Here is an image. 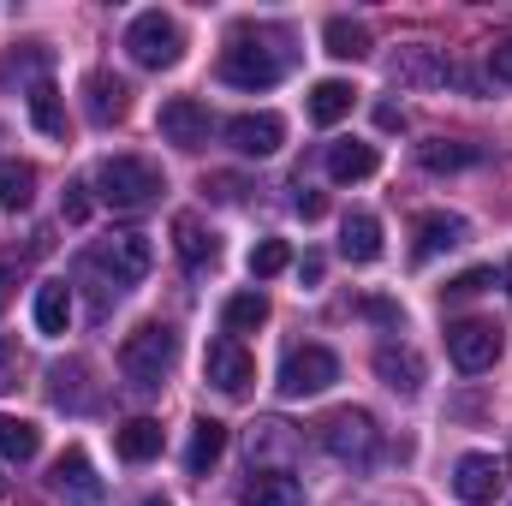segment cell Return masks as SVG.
I'll return each instance as SVG.
<instances>
[{
    "label": "cell",
    "instance_id": "cell-1",
    "mask_svg": "<svg viewBox=\"0 0 512 506\" xmlns=\"http://www.w3.org/2000/svg\"><path fill=\"white\" fill-rule=\"evenodd\" d=\"M173 364H179V334L161 328V322H143L137 334H126V346H120V376L131 387H143V393H155L161 381L173 376Z\"/></svg>",
    "mask_w": 512,
    "mask_h": 506
},
{
    "label": "cell",
    "instance_id": "cell-2",
    "mask_svg": "<svg viewBox=\"0 0 512 506\" xmlns=\"http://www.w3.org/2000/svg\"><path fill=\"white\" fill-rule=\"evenodd\" d=\"M96 191H102V203H114V209H149V203L167 191V179H161V167L143 161V155H108V161L96 167Z\"/></svg>",
    "mask_w": 512,
    "mask_h": 506
},
{
    "label": "cell",
    "instance_id": "cell-3",
    "mask_svg": "<svg viewBox=\"0 0 512 506\" xmlns=\"http://www.w3.org/2000/svg\"><path fill=\"white\" fill-rule=\"evenodd\" d=\"M280 72H286V60L251 36V30H239L227 48H221V78L233 84V90H268V84H280Z\"/></svg>",
    "mask_w": 512,
    "mask_h": 506
},
{
    "label": "cell",
    "instance_id": "cell-4",
    "mask_svg": "<svg viewBox=\"0 0 512 506\" xmlns=\"http://www.w3.org/2000/svg\"><path fill=\"white\" fill-rule=\"evenodd\" d=\"M126 54L137 66H149V72H161V66H179V54H185V36H179V24L167 18V12H137L126 30Z\"/></svg>",
    "mask_w": 512,
    "mask_h": 506
},
{
    "label": "cell",
    "instance_id": "cell-5",
    "mask_svg": "<svg viewBox=\"0 0 512 506\" xmlns=\"http://www.w3.org/2000/svg\"><path fill=\"white\" fill-rule=\"evenodd\" d=\"M316 441L340 459V465H370V453H376V417L370 411H358V405H346V411H334V417H322V429H316Z\"/></svg>",
    "mask_w": 512,
    "mask_h": 506
},
{
    "label": "cell",
    "instance_id": "cell-6",
    "mask_svg": "<svg viewBox=\"0 0 512 506\" xmlns=\"http://www.w3.org/2000/svg\"><path fill=\"white\" fill-rule=\"evenodd\" d=\"M501 328L495 322H483V316H465V322H447V358L465 370V376H483V370H495V358H501Z\"/></svg>",
    "mask_w": 512,
    "mask_h": 506
},
{
    "label": "cell",
    "instance_id": "cell-7",
    "mask_svg": "<svg viewBox=\"0 0 512 506\" xmlns=\"http://www.w3.org/2000/svg\"><path fill=\"white\" fill-rule=\"evenodd\" d=\"M340 381V358L328 346H298L286 364H280V393L286 399H310V393H328Z\"/></svg>",
    "mask_w": 512,
    "mask_h": 506
},
{
    "label": "cell",
    "instance_id": "cell-8",
    "mask_svg": "<svg viewBox=\"0 0 512 506\" xmlns=\"http://www.w3.org/2000/svg\"><path fill=\"white\" fill-rule=\"evenodd\" d=\"M149 262H155V251H149L143 233H114V239H102V245L90 251V268H102V274L114 280V292H120V286H137V280L149 274Z\"/></svg>",
    "mask_w": 512,
    "mask_h": 506
},
{
    "label": "cell",
    "instance_id": "cell-9",
    "mask_svg": "<svg viewBox=\"0 0 512 506\" xmlns=\"http://www.w3.org/2000/svg\"><path fill=\"white\" fill-rule=\"evenodd\" d=\"M387 78H393L399 90H435V84H447V78H453V66H447V54H441V48H429V42H405V48H393Z\"/></svg>",
    "mask_w": 512,
    "mask_h": 506
},
{
    "label": "cell",
    "instance_id": "cell-10",
    "mask_svg": "<svg viewBox=\"0 0 512 506\" xmlns=\"http://www.w3.org/2000/svg\"><path fill=\"white\" fill-rule=\"evenodd\" d=\"M501 489H507V459H495V453H465V459L453 465V495H459V501L489 506Z\"/></svg>",
    "mask_w": 512,
    "mask_h": 506
},
{
    "label": "cell",
    "instance_id": "cell-11",
    "mask_svg": "<svg viewBox=\"0 0 512 506\" xmlns=\"http://www.w3.org/2000/svg\"><path fill=\"white\" fill-rule=\"evenodd\" d=\"M203 376L215 381L221 393L239 399V393L256 381V358L239 346V340H209V352H203Z\"/></svg>",
    "mask_w": 512,
    "mask_h": 506
},
{
    "label": "cell",
    "instance_id": "cell-12",
    "mask_svg": "<svg viewBox=\"0 0 512 506\" xmlns=\"http://www.w3.org/2000/svg\"><path fill=\"white\" fill-rule=\"evenodd\" d=\"M54 495L66 506H102L108 501V489H102V477H96V465L72 447V453H60L54 459Z\"/></svg>",
    "mask_w": 512,
    "mask_h": 506
},
{
    "label": "cell",
    "instance_id": "cell-13",
    "mask_svg": "<svg viewBox=\"0 0 512 506\" xmlns=\"http://www.w3.org/2000/svg\"><path fill=\"white\" fill-rule=\"evenodd\" d=\"M245 447H251V471H286V459L298 453V429L280 417H262V423H251Z\"/></svg>",
    "mask_w": 512,
    "mask_h": 506
},
{
    "label": "cell",
    "instance_id": "cell-14",
    "mask_svg": "<svg viewBox=\"0 0 512 506\" xmlns=\"http://www.w3.org/2000/svg\"><path fill=\"white\" fill-rule=\"evenodd\" d=\"M161 137L167 143H179V149H203L209 143V131H215V120H209V108L203 102H191V96H173L167 108H161Z\"/></svg>",
    "mask_w": 512,
    "mask_h": 506
},
{
    "label": "cell",
    "instance_id": "cell-15",
    "mask_svg": "<svg viewBox=\"0 0 512 506\" xmlns=\"http://www.w3.org/2000/svg\"><path fill=\"white\" fill-rule=\"evenodd\" d=\"M126 108H131L126 78H114V72H90L84 78V114H90V126H120Z\"/></svg>",
    "mask_w": 512,
    "mask_h": 506
},
{
    "label": "cell",
    "instance_id": "cell-16",
    "mask_svg": "<svg viewBox=\"0 0 512 506\" xmlns=\"http://www.w3.org/2000/svg\"><path fill=\"white\" fill-rule=\"evenodd\" d=\"M227 143L239 149V155H274L280 143H286V120L280 114H239V120H227Z\"/></svg>",
    "mask_w": 512,
    "mask_h": 506
},
{
    "label": "cell",
    "instance_id": "cell-17",
    "mask_svg": "<svg viewBox=\"0 0 512 506\" xmlns=\"http://www.w3.org/2000/svg\"><path fill=\"white\" fill-rule=\"evenodd\" d=\"M239 501L245 506H304V483L292 471H251Z\"/></svg>",
    "mask_w": 512,
    "mask_h": 506
},
{
    "label": "cell",
    "instance_id": "cell-18",
    "mask_svg": "<svg viewBox=\"0 0 512 506\" xmlns=\"http://www.w3.org/2000/svg\"><path fill=\"white\" fill-rule=\"evenodd\" d=\"M84 381H90V364H84V358H66V364L48 370V399H54L60 411H90L96 393H90Z\"/></svg>",
    "mask_w": 512,
    "mask_h": 506
},
{
    "label": "cell",
    "instance_id": "cell-19",
    "mask_svg": "<svg viewBox=\"0 0 512 506\" xmlns=\"http://www.w3.org/2000/svg\"><path fill=\"white\" fill-rule=\"evenodd\" d=\"M376 167H382L376 143L346 137V143H334V149H328V179H334V185H358V179H370Z\"/></svg>",
    "mask_w": 512,
    "mask_h": 506
},
{
    "label": "cell",
    "instance_id": "cell-20",
    "mask_svg": "<svg viewBox=\"0 0 512 506\" xmlns=\"http://www.w3.org/2000/svg\"><path fill=\"white\" fill-rule=\"evenodd\" d=\"M221 453H227V423L197 417V423H191V447H185V471H191V477H203V471H215V465H221Z\"/></svg>",
    "mask_w": 512,
    "mask_h": 506
},
{
    "label": "cell",
    "instance_id": "cell-21",
    "mask_svg": "<svg viewBox=\"0 0 512 506\" xmlns=\"http://www.w3.org/2000/svg\"><path fill=\"white\" fill-rule=\"evenodd\" d=\"M340 256H346V262H376V256H382V221H376L370 209L346 215V227H340Z\"/></svg>",
    "mask_w": 512,
    "mask_h": 506
},
{
    "label": "cell",
    "instance_id": "cell-22",
    "mask_svg": "<svg viewBox=\"0 0 512 506\" xmlns=\"http://www.w3.org/2000/svg\"><path fill=\"white\" fill-rule=\"evenodd\" d=\"M465 215H423L417 221V262H429V256L453 251V245H465Z\"/></svg>",
    "mask_w": 512,
    "mask_h": 506
},
{
    "label": "cell",
    "instance_id": "cell-23",
    "mask_svg": "<svg viewBox=\"0 0 512 506\" xmlns=\"http://www.w3.org/2000/svg\"><path fill=\"white\" fill-rule=\"evenodd\" d=\"M352 102H358V90H352L346 78H322V84H310V120H316V126H340V120L352 114Z\"/></svg>",
    "mask_w": 512,
    "mask_h": 506
},
{
    "label": "cell",
    "instance_id": "cell-24",
    "mask_svg": "<svg viewBox=\"0 0 512 506\" xmlns=\"http://www.w3.org/2000/svg\"><path fill=\"white\" fill-rule=\"evenodd\" d=\"M417 161H423L429 173H459V167H477V161H483V143H459V137H429V143L417 149Z\"/></svg>",
    "mask_w": 512,
    "mask_h": 506
},
{
    "label": "cell",
    "instance_id": "cell-25",
    "mask_svg": "<svg viewBox=\"0 0 512 506\" xmlns=\"http://www.w3.org/2000/svg\"><path fill=\"white\" fill-rule=\"evenodd\" d=\"M376 376L393 387V393H417L423 387V358L411 346H382L376 352Z\"/></svg>",
    "mask_w": 512,
    "mask_h": 506
},
{
    "label": "cell",
    "instance_id": "cell-26",
    "mask_svg": "<svg viewBox=\"0 0 512 506\" xmlns=\"http://www.w3.org/2000/svg\"><path fill=\"white\" fill-rule=\"evenodd\" d=\"M173 251L185 256V268H203V262L221 256V239H215L197 215H179V221H173Z\"/></svg>",
    "mask_w": 512,
    "mask_h": 506
},
{
    "label": "cell",
    "instance_id": "cell-27",
    "mask_svg": "<svg viewBox=\"0 0 512 506\" xmlns=\"http://www.w3.org/2000/svg\"><path fill=\"white\" fill-rule=\"evenodd\" d=\"M66 322H72V286L66 280L36 286V328L42 334H66Z\"/></svg>",
    "mask_w": 512,
    "mask_h": 506
},
{
    "label": "cell",
    "instance_id": "cell-28",
    "mask_svg": "<svg viewBox=\"0 0 512 506\" xmlns=\"http://www.w3.org/2000/svg\"><path fill=\"white\" fill-rule=\"evenodd\" d=\"M36 453H42V429H36V423H24V417H6V411H0V459L30 465Z\"/></svg>",
    "mask_w": 512,
    "mask_h": 506
},
{
    "label": "cell",
    "instance_id": "cell-29",
    "mask_svg": "<svg viewBox=\"0 0 512 506\" xmlns=\"http://www.w3.org/2000/svg\"><path fill=\"white\" fill-rule=\"evenodd\" d=\"M262 322H268V298H262V292H233V298H227V310H221V328H227V340L256 334Z\"/></svg>",
    "mask_w": 512,
    "mask_h": 506
},
{
    "label": "cell",
    "instance_id": "cell-30",
    "mask_svg": "<svg viewBox=\"0 0 512 506\" xmlns=\"http://www.w3.org/2000/svg\"><path fill=\"white\" fill-rule=\"evenodd\" d=\"M114 447H120V459H131V465L155 459V453H161V423H155V417H131L126 429L114 435Z\"/></svg>",
    "mask_w": 512,
    "mask_h": 506
},
{
    "label": "cell",
    "instance_id": "cell-31",
    "mask_svg": "<svg viewBox=\"0 0 512 506\" xmlns=\"http://www.w3.org/2000/svg\"><path fill=\"white\" fill-rule=\"evenodd\" d=\"M322 42H328L334 60H364V54H370V30H364L358 18H328Z\"/></svg>",
    "mask_w": 512,
    "mask_h": 506
},
{
    "label": "cell",
    "instance_id": "cell-32",
    "mask_svg": "<svg viewBox=\"0 0 512 506\" xmlns=\"http://www.w3.org/2000/svg\"><path fill=\"white\" fill-rule=\"evenodd\" d=\"M30 120L42 137H66V108H60V90L42 78V84H30Z\"/></svg>",
    "mask_w": 512,
    "mask_h": 506
},
{
    "label": "cell",
    "instance_id": "cell-33",
    "mask_svg": "<svg viewBox=\"0 0 512 506\" xmlns=\"http://www.w3.org/2000/svg\"><path fill=\"white\" fill-rule=\"evenodd\" d=\"M30 197H36V167L0 161V209H30Z\"/></svg>",
    "mask_w": 512,
    "mask_h": 506
},
{
    "label": "cell",
    "instance_id": "cell-34",
    "mask_svg": "<svg viewBox=\"0 0 512 506\" xmlns=\"http://www.w3.org/2000/svg\"><path fill=\"white\" fill-rule=\"evenodd\" d=\"M286 262H292V245H286V239H262V245L251 251V274L268 280V274H280Z\"/></svg>",
    "mask_w": 512,
    "mask_h": 506
},
{
    "label": "cell",
    "instance_id": "cell-35",
    "mask_svg": "<svg viewBox=\"0 0 512 506\" xmlns=\"http://www.w3.org/2000/svg\"><path fill=\"white\" fill-rule=\"evenodd\" d=\"M483 286H495V268H465L459 280H447V286H441V298H447V304H465V298H477Z\"/></svg>",
    "mask_w": 512,
    "mask_h": 506
},
{
    "label": "cell",
    "instance_id": "cell-36",
    "mask_svg": "<svg viewBox=\"0 0 512 506\" xmlns=\"http://www.w3.org/2000/svg\"><path fill=\"white\" fill-rule=\"evenodd\" d=\"M60 215L78 227V221H90V185H66V197H60Z\"/></svg>",
    "mask_w": 512,
    "mask_h": 506
},
{
    "label": "cell",
    "instance_id": "cell-37",
    "mask_svg": "<svg viewBox=\"0 0 512 506\" xmlns=\"http://www.w3.org/2000/svg\"><path fill=\"white\" fill-rule=\"evenodd\" d=\"M489 78H495V84H507V90H512V36H501V42L489 48Z\"/></svg>",
    "mask_w": 512,
    "mask_h": 506
},
{
    "label": "cell",
    "instance_id": "cell-38",
    "mask_svg": "<svg viewBox=\"0 0 512 506\" xmlns=\"http://www.w3.org/2000/svg\"><path fill=\"white\" fill-rule=\"evenodd\" d=\"M292 209H298L304 221H322V215H328V197H322V191H310V185H298V197H292Z\"/></svg>",
    "mask_w": 512,
    "mask_h": 506
},
{
    "label": "cell",
    "instance_id": "cell-39",
    "mask_svg": "<svg viewBox=\"0 0 512 506\" xmlns=\"http://www.w3.org/2000/svg\"><path fill=\"white\" fill-rule=\"evenodd\" d=\"M18 387V346L0 334V393H12Z\"/></svg>",
    "mask_w": 512,
    "mask_h": 506
},
{
    "label": "cell",
    "instance_id": "cell-40",
    "mask_svg": "<svg viewBox=\"0 0 512 506\" xmlns=\"http://www.w3.org/2000/svg\"><path fill=\"white\" fill-rule=\"evenodd\" d=\"M364 316H376V322H387V328H399V322H405V316H399V304H387V298L364 304Z\"/></svg>",
    "mask_w": 512,
    "mask_h": 506
},
{
    "label": "cell",
    "instance_id": "cell-41",
    "mask_svg": "<svg viewBox=\"0 0 512 506\" xmlns=\"http://www.w3.org/2000/svg\"><path fill=\"white\" fill-rule=\"evenodd\" d=\"M376 126H382V131H405V108L382 102V108H376Z\"/></svg>",
    "mask_w": 512,
    "mask_h": 506
},
{
    "label": "cell",
    "instance_id": "cell-42",
    "mask_svg": "<svg viewBox=\"0 0 512 506\" xmlns=\"http://www.w3.org/2000/svg\"><path fill=\"white\" fill-rule=\"evenodd\" d=\"M209 191H215V197H245V185H239L233 173H215V179H209Z\"/></svg>",
    "mask_w": 512,
    "mask_h": 506
},
{
    "label": "cell",
    "instance_id": "cell-43",
    "mask_svg": "<svg viewBox=\"0 0 512 506\" xmlns=\"http://www.w3.org/2000/svg\"><path fill=\"white\" fill-rule=\"evenodd\" d=\"M298 274H304V286H316V280H322V256H304Z\"/></svg>",
    "mask_w": 512,
    "mask_h": 506
},
{
    "label": "cell",
    "instance_id": "cell-44",
    "mask_svg": "<svg viewBox=\"0 0 512 506\" xmlns=\"http://www.w3.org/2000/svg\"><path fill=\"white\" fill-rule=\"evenodd\" d=\"M12 280H18V268H12V256H0V298L12 292Z\"/></svg>",
    "mask_w": 512,
    "mask_h": 506
},
{
    "label": "cell",
    "instance_id": "cell-45",
    "mask_svg": "<svg viewBox=\"0 0 512 506\" xmlns=\"http://www.w3.org/2000/svg\"><path fill=\"white\" fill-rule=\"evenodd\" d=\"M507 298H512V256H507Z\"/></svg>",
    "mask_w": 512,
    "mask_h": 506
},
{
    "label": "cell",
    "instance_id": "cell-46",
    "mask_svg": "<svg viewBox=\"0 0 512 506\" xmlns=\"http://www.w3.org/2000/svg\"><path fill=\"white\" fill-rule=\"evenodd\" d=\"M143 506H173V501H143Z\"/></svg>",
    "mask_w": 512,
    "mask_h": 506
},
{
    "label": "cell",
    "instance_id": "cell-47",
    "mask_svg": "<svg viewBox=\"0 0 512 506\" xmlns=\"http://www.w3.org/2000/svg\"><path fill=\"white\" fill-rule=\"evenodd\" d=\"M0 501H6V477H0Z\"/></svg>",
    "mask_w": 512,
    "mask_h": 506
}]
</instances>
